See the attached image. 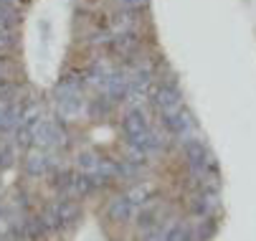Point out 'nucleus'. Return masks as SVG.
Returning a JSON list of instances; mask_svg holds the SVG:
<instances>
[{
	"instance_id": "f257e3e1",
	"label": "nucleus",
	"mask_w": 256,
	"mask_h": 241,
	"mask_svg": "<svg viewBox=\"0 0 256 241\" xmlns=\"http://www.w3.org/2000/svg\"><path fill=\"white\" fill-rule=\"evenodd\" d=\"M152 102H155V107L162 112V117L175 114V112L182 110V94H180V89H178V84H175L172 79H168V82H162V84L158 86Z\"/></svg>"
},
{
	"instance_id": "f03ea898",
	"label": "nucleus",
	"mask_w": 256,
	"mask_h": 241,
	"mask_svg": "<svg viewBox=\"0 0 256 241\" xmlns=\"http://www.w3.org/2000/svg\"><path fill=\"white\" fill-rule=\"evenodd\" d=\"M182 152H186V158H188V165H190V170H193V176L206 178V170H208V165H210V155H208L203 140L188 137V140L182 142Z\"/></svg>"
},
{
	"instance_id": "7ed1b4c3",
	"label": "nucleus",
	"mask_w": 256,
	"mask_h": 241,
	"mask_svg": "<svg viewBox=\"0 0 256 241\" xmlns=\"http://www.w3.org/2000/svg\"><path fill=\"white\" fill-rule=\"evenodd\" d=\"M162 124H165V130H168L170 134L182 137V140H188L190 132L196 130V122H193L190 112H186V110H180V112H175V114L162 117Z\"/></svg>"
},
{
	"instance_id": "20e7f679",
	"label": "nucleus",
	"mask_w": 256,
	"mask_h": 241,
	"mask_svg": "<svg viewBox=\"0 0 256 241\" xmlns=\"http://www.w3.org/2000/svg\"><path fill=\"white\" fill-rule=\"evenodd\" d=\"M122 130H124V134H127V140H134V137L144 134V132L150 130L144 112H142L140 107H132V110L122 117Z\"/></svg>"
},
{
	"instance_id": "39448f33",
	"label": "nucleus",
	"mask_w": 256,
	"mask_h": 241,
	"mask_svg": "<svg viewBox=\"0 0 256 241\" xmlns=\"http://www.w3.org/2000/svg\"><path fill=\"white\" fill-rule=\"evenodd\" d=\"M218 208V190L216 188H203V193L193 200V214L210 218V214Z\"/></svg>"
},
{
	"instance_id": "423d86ee",
	"label": "nucleus",
	"mask_w": 256,
	"mask_h": 241,
	"mask_svg": "<svg viewBox=\"0 0 256 241\" xmlns=\"http://www.w3.org/2000/svg\"><path fill=\"white\" fill-rule=\"evenodd\" d=\"M132 216H134V203H132L130 196H120V198H114L112 203H109V218H112V221L124 224Z\"/></svg>"
},
{
	"instance_id": "0eeeda50",
	"label": "nucleus",
	"mask_w": 256,
	"mask_h": 241,
	"mask_svg": "<svg viewBox=\"0 0 256 241\" xmlns=\"http://www.w3.org/2000/svg\"><path fill=\"white\" fill-rule=\"evenodd\" d=\"M26 173L28 176H33V178H41V176H46L48 173V168H51V158H48V152H44V150H36V152H30L28 158H26Z\"/></svg>"
},
{
	"instance_id": "6e6552de",
	"label": "nucleus",
	"mask_w": 256,
	"mask_h": 241,
	"mask_svg": "<svg viewBox=\"0 0 256 241\" xmlns=\"http://www.w3.org/2000/svg\"><path fill=\"white\" fill-rule=\"evenodd\" d=\"M109 46H112V51H117L122 56H132L140 48V38H137V33H117Z\"/></svg>"
},
{
	"instance_id": "1a4fd4ad",
	"label": "nucleus",
	"mask_w": 256,
	"mask_h": 241,
	"mask_svg": "<svg viewBox=\"0 0 256 241\" xmlns=\"http://www.w3.org/2000/svg\"><path fill=\"white\" fill-rule=\"evenodd\" d=\"M84 84H86V74H82V72H68V74H64L61 82L56 84V92H61L64 96H68V94H76Z\"/></svg>"
},
{
	"instance_id": "9d476101",
	"label": "nucleus",
	"mask_w": 256,
	"mask_h": 241,
	"mask_svg": "<svg viewBox=\"0 0 256 241\" xmlns=\"http://www.w3.org/2000/svg\"><path fill=\"white\" fill-rule=\"evenodd\" d=\"M94 188H96L94 176H89V173H76V176H74V180H71L68 196H86V193H92Z\"/></svg>"
},
{
	"instance_id": "9b49d317",
	"label": "nucleus",
	"mask_w": 256,
	"mask_h": 241,
	"mask_svg": "<svg viewBox=\"0 0 256 241\" xmlns=\"http://www.w3.org/2000/svg\"><path fill=\"white\" fill-rule=\"evenodd\" d=\"M99 165H102V158H99L96 152H92V150H84V152L76 155V168L82 170V173L94 176L96 170H99Z\"/></svg>"
},
{
	"instance_id": "f8f14e48",
	"label": "nucleus",
	"mask_w": 256,
	"mask_h": 241,
	"mask_svg": "<svg viewBox=\"0 0 256 241\" xmlns=\"http://www.w3.org/2000/svg\"><path fill=\"white\" fill-rule=\"evenodd\" d=\"M112 23H114L117 33H134V28H137V10H120Z\"/></svg>"
},
{
	"instance_id": "ddd939ff",
	"label": "nucleus",
	"mask_w": 256,
	"mask_h": 241,
	"mask_svg": "<svg viewBox=\"0 0 256 241\" xmlns=\"http://www.w3.org/2000/svg\"><path fill=\"white\" fill-rule=\"evenodd\" d=\"M54 206H56V211H58L64 226H71V224L79 218V206H76V203H71V200H58V203H54Z\"/></svg>"
},
{
	"instance_id": "4468645a",
	"label": "nucleus",
	"mask_w": 256,
	"mask_h": 241,
	"mask_svg": "<svg viewBox=\"0 0 256 241\" xmlns=\"http://www.w3.org/2000/svg\"><path fill=\"white\" fill-rule=\"evenodd\" d=\"M46 231H48V228H46V224H44L41 216H38V218H28V221H23V236H26L28 241H38Z\"/></svg>"
},
{
	"instance_id": "2eb2a0df",
	"label": "nucleus",
	"mask_w": 256,
	"mask_h": 241,
	"mask_svg": "<svg viewBox=\"0 0 256 241\" xmlns=\"http://www.w3.org/2000/svg\"><path fill=\"white\" fill-rule=\"evenodd\" d=\"M58 112H61V117H74V114H79V112H82V99H79V94H68V96L58 99Z\"/></svg>"
},
{
	"instance_id": "dca6fc26",
	"label": "nucleus",
	"mask_w": 256,
	"mask_h": 241,
	"mask_svg": "<svg viewBox=\"0 0 256 241\" xmlns=\"http://www.w3.org/2000/svg\"><path fill=\"white\" fill-rule=\"evenodd\" d=\"M127 196L132 198L134 206H144V203H148V198L152 196V188H150V186H137V188H132Z\"/></svg>"
},
{
	"instance_id": "f3484780",
	"label": "nucleus",
	"mask_w": 256,
	"mask_h": 241,
	"mask_svg": "<svg viewBox=\"0 0 256 241\" xmlns=\"http://www.w3.org/2000/svg\"><path fill=\"white\" fill-rule=\"evenodd\" d=\"M16 145L18 148H30L33 145V130H28V127H18L16 130Z\"/></svg>"
},
{
	"instance_id": "a211bd4d",
	"label": "nucleus",
	"mask_w": 256,
	"mask_h": 241,
	"mask_svg": "<svg viewBox=\"0 0 256 241\" xmlns=\"http://www.w3.org/2000/svg\"><path fill=\"white\" fill-rule=\"evenodd\" d=\"M16 162V145H0V168H10Z\"/></svg>"
},
{
	"instance_id": "6ab92c4d",
	"label": "nucleus",
	"mask_w": 256,
	"mask_h": 241,
	"mask_svg": "<svg viewBox=\"0 0 256 241\" xmlns=\"http://www.w3.org/2000/svg\"><path fill=\"white\" fill-rule=\"evenodd\" d=\"M109 110H112V99L109 96H99L94 99V104H92V114H109Z\"/></svg>"
},
{
	"instance_id": "aec40b11",
	"label": "nucleus",
	"mask_w": 256,
	"mask_h": 241,
	"mask_svg": "<svg viewBox=\"0 0 256 241\" xmlns=\"http://www.w3.org/2000/svg\"><path fill=\"white\" fill-rule=\"evenodd\" d=\"M165 234H168V231H162L160 226L144 228V236H142V241H165Z\"/></svg>"
},
{
	"instance_id": "412c9836",
	"label": "nucleus",
	"mask_w": 256,
	"mask_h": 241,
	"mask_svg": "<svg viewBox=\"0 0 256 241\" xmlns=\"http://www.w3.org/2000/svg\"><path fill=\"white\" fill-rule=\"evenodd\" d=\"M150 0H120V6H122V10H140V8H144Z\"/></svg>"
}]
</instances>
